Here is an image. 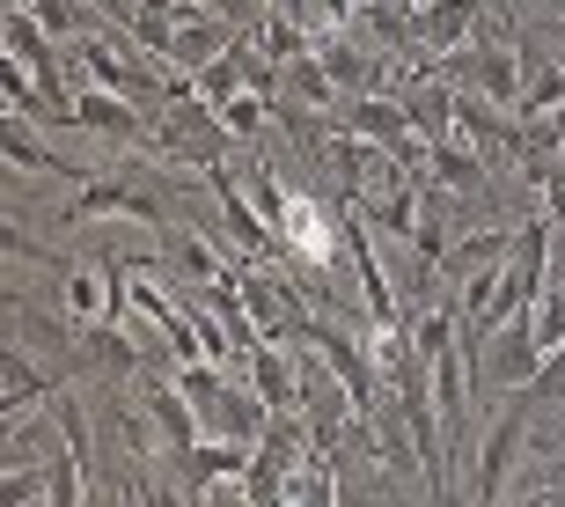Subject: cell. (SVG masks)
<instances>
[{
    "label": "cell",
    "mask_w": 565,
    "mask_h": 507,
    "mask_svg": "<svg viewBox=\"0 0 565 507\" xmlns=\"http://www.w3.org/2000/svg\"><path fill=\"white\" fill-rule=\"evenodd\" d=\"M440 82H456V88H470V96H484V104L514 110V104H522V88H529L522 44L507 38L500 22H478V38L456 44V52L440 60Z\"/></svg>",
    "instance_id": "obj_1"
},
{
    "label": "cell",
    "mask_w": 565,
    "mask_h": 507,
    "mask_svg": "<svg viewBox=\"0 0 565 507\" xmlns=\"http://www.w3.org/2000/svg\"><path fill=\"white\" fill-rule=\"evenodd\" d=\"M544 338H536V309H522V317H507L500 331H492V353H484V368H492V390H529V382L544 376Z\"/></svg>",
    "instance_id": "obj_2"
},
{
    "label": "cell",
    "mask_w": 565,
    "mask_h": 507,
    "mask_svg": "<svg viewBox=\"0 0 565 507\" xmlns=\"http://www.w3.org/2000/svg\"><path fill=\"white\" fill-rule=\"evenodd\" d=\"M551 287V213H529L514 229V257H507V309L522 317L536 309V295Z\"/></svg>",
    "instance_id": "obj_3"
},
{
    "label": "cell",
    "mask_w": 565,
    "mask_h": 507,
    "mask_svg": "<svg viewBox=\"0 0 565 507\" xmlns=\"http://www.w3.org/2000/svg\"><path fill=\"white\" fill-rule=\"evenodd\" d=\"M110 213H126V221H140V229H154V235L169 229V207H162V199H147L140 184H118V177H88V184L74 191L66 221H110Z\"/></svg>",
    "instance_id": "obj_4"
},
{
    "label": "cell",
    "mask_w": 565,
    "mask_h": 507,
    "mask_svg": "<svg viewBox=\"0 0 565 507\" xmlns=\"http://www.w3.org/2000/svg\"><path fill=\"white\" fill-rule=\"evenodd\" d=\"M66 118L82 133H96V140H147V118H140V104L132 96H118V88H96V82H82L74 88V104H66Z\"/></svg>",
    "instance_id": "obj_5"
},
{
    "label": "cell",
    "mask_w": 565,
    "mask_h": 507,
    "mask_svg": "<svg viewBox=\"0 0 565 507\" xmlns=\"http://www.w3.org/2000/svg\"><path fill=\"white\" fill-rule=\"evenodd\" d=\"M522 434H529V390H514V404L500 412V426L484 434V456H478V478H470V500H500V493H507V464H514Z\"/></svg>",
    "instance_id": "obj_6"
},
{
    "label": "cell",
    "mask_w": 565,
    "mask_h": 507,
    "mask_svg": "<svg viewBox=\"0 0 565 507\" xmlns=\"http://www.w3.org/2000/svg\"><path fill=\"white\" fill-rule=\"evenodd\" d=\"M345 133H360V140H382V148H397V140H412V118H404V96H390V88H367V96H345V104L331 110Z\"/></svg>",
    "instance_id": "obj_7"
},
{
    "label": "cell",
    "mask_w": 565,
    "mask_h": 507,
    "mask_svg": "<svg viewBox=\"0 0 565 507\" xmlns=\"http://www.w3.org/2000/svg\"><path fill=\"white\" fill-rule=\"evenodd\" d=\"M426 177H434V184H448L456 199H484V184H492L484 155L470 148L462 133H448V140H434V148H426Z\"/></svg>",
    "instance_id": "obj_8"
},
{
    "label": "cell",
    "mask_w": 565,
    "mask_h": 507,
    "mask_svg": "<svg viewBox=\"0 0 565 507\" xmlns=\"http://www.w3.org/2000/svg\"><path fill=\"white\" fill-rule=\"evenodd\" d=\"M140 412L154 420V434H162L169 448H191L199 434H206V420H199V404L177 390V382H140Z\"/></svg>",
    "instance_id": "obj_9"
},
{
    "label": "cell",
    "mask_w": 565,
    "mask_h": 507,
    "mask_svg": "<svg viewBox=\"0 0 565 507\" xmlns=\"http://www.w3.org/2000/svg\"><path fill=\"white\" fill-rule=\"evenodd\" d=\"M507 257H514V229H470V235L448 243L434 279H470V273H484V265H507Z\"/></svg>",
    "instance_id": "obj_10"
},
{
    "label": "cell",
    "mask_w": 565,
    "mask_h": 507,
    "mask_svg": "<svg viewBox=\"0 0 565 507\" xmlns=\"http://www.w3.org/2000/svg\"><path fill=\"white\" fill-rule=\"evenodd\" d=\"M279 96H287V104H309L316 118L345 104V88L331 82V66L316 60V52H301V60H287V66H279Z\"/></svg>",
    "instance_id": "obj_11"
},
{
    "label": "cell",
    "mask_w": 565,
    "mask_h": 507,
    "mask_svg": "<svg viewBox=\"0 0 565 507\" xmlns=\"http://www.w3.org/2000/svg\"><path fill=\"white\" fill-rule=\"evenodd\" d=\"M0 148H8V162L15 169H38V177H82L88 162H66L60 148H44L38 133H30V118L22 110H8V133H0Z\"/></svg>",
    "instance_id": "obj_12"
},
{
    "label": "cell",
    "mask_w": 565,
    "mask_h": 507,
    "mask_svg": "<svg viewBox=\"0 0 565 507\" xmlns=\"http://www.w3.org/2000/svg\"><path fill=\"white\" fill-rule=\"evenodd\" d=\"M221 110V126L235 133V140H243V148H257V140H265V133H273V96H257V88H243V96H228V104H213Z\"/></svg>",
    "instance_id": "obj_13"
},
{
    "label": "cell",
    "mask_w": 565,
    "mask_h": 507,
    "mask_svg": "<svg viewBox=\"0 0 565 507\" xmlns=\"http://www.w3.org/2000/svg\"><path fill=\"white\" fill-rule=\"evenodd\" d=\"M331 448H309V456H301V464H294V478H287V500H301V507H331L338 500V478H331Z\"/></svg>",
    "instance_id": "obj_14"
},
{
    "label": "cell",
    "mask_w": 565,
    "mask_h": 507,
    "mask_svg": "<svg viewBox=\"0 0 565 507\" xmlns=\"http://www.w3.org/2000/svg\"><path fill=\"white\" fill-rule=\"evenodd\" d=\"M52 390H60V382L44 376L38 360L8 353V420H22V412H30V404H52Z\"/></svg>",
    "instance_id": "obj_15"
},
{
    "label": "cell",
    "mask_w": 565,
    "mask_h": 507,
    "mask_svg": "<svg viewBox=\"0 0 565 507\" xmlns=\"http://www.w3.org/2000/svg\"><path fill=\"white\" fill-rule=\"evenodd\" d=\"M551 110H565V66L529 74V88H522V104H514V118H522V126H536V118H551Z\"/></svg>",
    "instance_id": "obj_16"
},
{
    "label": "cell",
    "mask_w": 565,
    "mask_h": 507,
    "mask_svg": "<svg viewBox=\"0 0 565 507\" xmlns=\"http://www.w3.org/2000/svg\"><path fill=\"white\" fill-rule=\"evenodd\" d=\"M536 338H544V353H565V287L536 295Z\"/></svg>",
    "instance_id": "obj_17"
},
{
    "label": "cell",
    "mask_w": 565,
    "mask_h": 507,
    "mask_svg": "<svg viewBox=\"0 0 565 507\" xmlns=\"http://www.w3.org/2000/svg\"><path fill=\"white\" fill-rule=\"evenodd\" d=\"M536 199H544V213H551V221H558V229H565V162L551 169L544 184H536Z\"/></svg>",
    "instance_id": "obj_18"
}]
</instances>
